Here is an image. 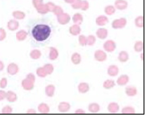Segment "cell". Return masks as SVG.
<instances>
[{"label": "cell", "mask_w": 146, "mask_h": 117, "mask_svg": "<svg viewBox=\"0 0 146 117\" xmlns=\"http://www.w3.org/2000/svg\"><path fill=\"white\" fill-rule=\"evenodd\" d=\"M51 27L47 24H37L31 30V35L37 42H43L51 35Z\"/></svg>", "instance_id": "obj_1"}, {"label": "cell", "mask_w": 146, "mask_h": 117, "mask_svg": "<svg viewBox=\"0 0 146 117\" xmlns=\"http://www.w3.org/2000/svg\"><path fill=\"white\" fill-rule=\"evenodd\" d=\"M127 24V19L125 18H120L113 20L112 22V26L113 29H122Z\"/></svg>", "instance_id": "obj_2"}, {"label": "cell", "mask_w": 146, "mask_h": 117, "mask_svg": "<svg viewBox=\"0 0 146 117\" xmlns=\"http://www.w3.org/2000/svg\"><path fill=\"white\" fill-rule=\"evenodd\" d=\"M116 48V42L112 39H108L107 41H105V43L104 44V51L109 53L113 52Z\"/></svg>", "instance_id": "obj_3"}, {"label": "cell", "mask_w": 146, "mask_h": 117, "mask_svg": "<svg viewBox=\"0 0 146 117\" xmlns=\"http://www.w3.org/2000/svg\"><path fill=\"white\" fill-rule=\"evenodd\" d=\"M70 20H71L70 15L68 13H65V12H64L63 14H61V15L57 16V21L61 25H66V24H68L70 22Z\"/></svg>", "instance_id": "obj_4"}, {"label": "cell", "mask_w": 146, "mask_h": 117, "mask_svg": "<svg viewBox=\"0 0 146 117\" xmlns=\"http://www.w3.org/2000/svg\"><path fill=\"white\" fill-rule=\"evenodd\" d=\"M94 58L98 62H104L107 59V53L103 50H97L94 53Z\"/></svg>", "instance_id": "obj_5"}, {"label": "cell", "mask_w": 146, "mask_h": 117, "mask_svg": "<svg viewBox=\"0 0 146 117\" xmlns=\"http://www.w3.org/2000/svg\"><path fill=\"white\" fill-rule=\"evenodd\" d=\"M114 7L116 9H118L120 11H123V10L128 8L129 3L126 0H116Z\"/></svg>", "instance_id": "obj_6"}, {"label": "cell", "mask_w": 146, "mask_h": 117, "mask_svg": "<svg viewBox=\"0 0 146 117\" xmlns=\"http://www.w3.org/2000/svg\"><path fill=\"white\" fill-rule=\"evenodd\" d=\"M34 82L31 81V80L27 79V78L23 79L21 83L22 87H23V88L24 90H26V91H31V90H32L34 88Z\"/></svg>", "instance_id": "obj_7"}, {"label": "cell", "mask_w": 146, "mask_h": 117, "mask_svg": "<svg viewBox=\"0 0 146 117\" xmlns=\"http://www.w3.org/2000/svg\"><path fill=\"white\" fill-rule=\"evenodd\" d=\"M19 66L15 63H11L10 64L7 66V73L11 75H15L19 72Z\"/></svg>", "instance_id": "obj_8"}, {"label": "cell", "mask_w": 146, "mask_h": 117, "mask_svg": "<svg viewBox=\"0 0 146 117\" xmlns=\"http://www.w3.org/2000/svg\"><path fill=\"white\" fill-rule=\"evenodd\" d=\"M96 36L100 39H105L108 37V30L104 28V27H100L99 29L96 30Z\"/></svg>", "instance_id": "obj_9"}, {"label": "cell", "mask_w": 146, "mask_h": 117, "mask_svg": "<svg viewBox=\"0 0 146 117\" xmlns=\"http://www.w3.org/2000/svg\"><path fill=\"white\" fill-rule=\"evenodd\" d=\"M119 67H117L116 65H110L108 67L107 70V72L108 75H109V76H112V77H115L118 74H119Z\"/></svg>", "instance_id": "obj_10"}, {"label": "cell", "mask_w": 146, "mask_h": 117, "mask_svg": "<svg viewBox=\"0 0 146 117\" xmlns=\"http://www.w3.org/2000/svg\"><path fill=\"white\" fill-rule=\"evenodd\" d=\"M120 110V106L117 103L112 102L108 105V111L111 114H116Z\"/></svg>", "instance_id": "obj_11"}, {"label": "cell", "mask_w": 146, "mask_h": 117, "mask_svg": "<svg viewBox=\"0 0 146 117\" xmlns=\"http://www.w3.org/2000/svg\"><path fill=\"white\" fill-rule=\"evenodd\" d=\"M129 82V77L127 75H121L120 77H118L116 80V83L119 86H125Z\"/></svg>", "instance_id": "obj_12"}, {"label": "cell", "mask_w": 146, "mask_h": 117, "mask_svg": "<svg viewBox=\"0 0 146 117\" xmlns=\"http://www.w3.org/2000/svg\"><path fill=\"white\" fill-rule=\"evenodd\" d=\"M59 112L61 113H67L71 109V104L68 102H61L58 106Z\"/></svg>", "instance_id": "obj_13"}, {"label": "cell", "mask_w": 146, "mask_h": 117, "mask_svg": "<svg viewBox=\"0 0 146 117\" xmlns=\"http://www.w3.org/2000/svg\"><path fill=\"white\" fill-rule=\"evenodd\" d=\"M108 22V18L106 15H99L96 19V23L100 26H105Z\"/></svg>", "instance_id": "obj_14"}, {"label": "cell", "mask_w": 146, "mask_h": 117, "mask_svg": "<svg viewBox=\"0 0 146 117\" xmlns=\"http://www.w3.org/2000/svg\"><path fill=\"white\" fill-rule=\"evenodd\" d=\"M19 26V22L16 19H11L7 22V28H8V30H11V31H15L17 30Z\"/></svg>", "instance_id": "obj_15"}, {"label": "cell", "mask_w": 146, "mask_h": 117, "mask_svg": "<svg viewBox=\"0 0 146 117\" xmlns=\"http://www.w3.org/2000/svg\"><path fill=\"white\" fill-rule=\"evenodd\" d=\"M58 56H59L58 50L56 48H54V47L49 48V55H48L49 59L50 60H56V59L58 58Z\"/></svg>", "instance_id": "obj_16"}, {"label": "cell", "mask_w": 146, "mask_h": 117, "mask_svg": "<svg viewBox=\"0 0 146 117\" xmlns=\"http://www.w3.org/2000/svg\"><path fill=\"white\" fill-rule=\"evenodd\" d=\"M69 32L71 35H74V36H76V35H79L81 32V28L80 25H77V24H74L72 26H71L69 27Z\"/></svg>", "instance_id": "obj_17"}, {"label": "cell", "mask_w": 146, "mask_h": 117, "mask_svg": "<svg viewBox=\"0 0 146 117\" xmlns=\"http://www.w3.org/2000/svg\"><path fill=\"white\" fill-rule=\"evenodd\" d=\"M90 90V86L88 83H80L78 85V91L82 94H84L88 92Z\"/></svg>", "instance_id": "obj_18"}, {"label": "cell", "mask_w": 146, "mask_h": 117, "mask_svg": "<svg viewBox=\"0 0 146 117\" xmlns=\"http://www.w3.org/2000/svg\"><path fill=\"white\" fill-rule=\"evenodd\" d=\"M125 94L129 97H133L137 94V89L134 86H128L125 88Z\"/></svg>", "instance_id": "obj_19"}, {"label": "cell", "mask_w": 146, "mask_h": 117, "mask_svg": "<svg viewBox=\"0 0 146 117\" xmlns=\"http://www.w3.org/2000/svg\"><path fill=\"white\" fill-rule=\"evenodd\" d=\"M38 111L40 114H48L50 112V108L47 104L41 103L38 106Z\"/></svg>", "instance_id": "obj_20"}, {"label": "cell", "mask_w": 146, "mask_h": 117, "mask_svg": "<svg viewBox=\"0 0 146 117\" xmlns=\"http://www.w3.org/2000/svg\"><path fill=\"white\" fill-rule=\"evenodd\" d=\"M56 91V87L53 84H49L45 87V93L48 97H53L55 95Z\"/></svg>", "instance_id": "obj_21"}, {"label": "cell", "mask_w": 146, "mask_h": 117, "mask_svg": "<svg viewBox=\"0 0 146 117\" xmlns=\"http://www.w3.org/2000/svg\"><path fill=\"white\" fill-rule=\"evenodd\" d=\"M27 32L25 30H19L18 32H16V35H15V37L17 39L18 41H23L27 39Z\"/></svg>", "instance_id": "obj_22"}, {"label": "cell", "mask_w": 146, "mask_h": 117, "mask_svg": "<svg viewBox=\"0 0 146 117\" xmlns=\"http://www.w3.org/2000/svg\"><path fill=\"white\" fill-rule=\"evenodd\" d=\"M6 99L8 100L10 103H14L17 100L18 97L15 92L12 91H8L7 92V95H6Z\"/></svg>", "instance_id": "obj_23"}, {"label": "cell", "mask_w": 146, "mask_h": 117, "mask_svg": "<svg viewBox=\"0 0 146 117\" xmlns=\"http://www.w3.org/2000/svg\"><path fill=\"white\" fill-rule=\"evenodd\" d=\"M129 53L126 51H121L118 55V59L121 63H126L127 61L129 60Z\"/></svg>", "instance_id": "obj_24"}, {"label": "cell", "mask_w": 146, "mask_h": 117, "mask_svg": "<svg viewBox=\"0 0 146 117\" xmlns=\"http://www.w3.org/2000/svg\"><path fill=\"white\" fill-rule=\"evenodd\" d=\"M100 107L97 103H92L88 105V111L92 114H96L100 112Z\"/></svg>", "instance_id": "obj_25"}, {"label": "cell", "mask_w": 146, "mask_h": 117, "mask_svg": "<svg viewBox=\"0 0 146 117\" xmlns=\"http://www.w3.org/2000/svg\"><path fill=\"white\" fill-rule=\"evenodd\" d=\"M71 59H72V62L73 64L78 65V64H80V62H81V56H80V53L75 52V53H73L72 55Z\"/></svg>", "instance_id": "obj_26"}, {"label": "cell", "mask_w": 146, "mask_h": 117, "mask_svg": "<svg viewBox=\"0 0 146 117\" xmlns=\"http://www.w3.org/2000/svg\"><path fill=\"white\" fill-rule=\"evenodd\" d=\"M72 21L74 22V24L80 25L84 21V17L80 13H76L72 16Z\"/></svg>", "instance_id": "obj_27"}, {"label": "cell", "mask_w": 146, "mask_h": 117, "mask_svg": "<svg viewBox=\"0 0 146 117\" xmlns=\"http://www.w3.org/2000/svg\"><path fill=\"white\" fill-rule=\"evenodd\" d=\"M12 15L16 20H23L26 17V14L22 11H15L12 13Z\"/></svg>", "instance_id": "obj_28"}, {"label": "cell", "mask_w": 146, "mask_h": 117, "mask_svg": "<svg viewBox=\"0 0 146 117\" xmlns=\"http://www.w3.org/2000/svg\"><path fill=\"white\" fill-rule=\"evenodd\" d=\"M41 55H42V53L39 49H33L30 52V57L32 59H35V60L39 59V58L41 57Z\"/></svg>", "instance_id": "obj_29"}, {"label": "cell", "mask_w": 146, "mask_h": 117, "mask_svg": "<svg viewBox=\"0 0 146 117\" xmlns=\"http://www.w3.org/2000/svg\"><path fill=\"white\" fill-rule=\"evenodd\" d=\"M115 85H116V82L113 79H107L104 82L103 87L104 88L109 90V89H112V87H115Z\"/></svg>", "instance_id": "obj_30"}, {"label": "cell", "mask_w": 146, "mask_h": 117, "mask_svg": "<svg viewBox=\"0 0 146 117\" xmlns=\"http://www.w3.org/2000/svg\"><path fill=\"white\" fill-rule=\"evenodd\" d=\"M135 25L137 26V27H140V28H143L144 27V25H145V20H144V16L143 15H140V16H137V17L135 19Z\"/></svg>", "instance_id": "obj_31"}, {"label": "cell", "mask_w": 146, "mask_h": 117, "mask_svg": "<svg viewBox=\"0 0 146 117\" xmlns=\"http://www.w3.org/2000/svg\"><path fill=\"white\" fill-rule=\"evenodd\" d=\"M36 11H38V13L42 14V15H45V14L48 13V11H47V7L46 3H42V4L39 5L38 7H35Z\"/></svg>", "instance_id": "obj_32"}, {"label": "cell", "mask_w": 146, "mask_h": 117, "mask_svg": "<svg viewBox=\"0 0 146 117\" xmlns=\"http://www.w3.org/2000/svg\"><path fill=\"white\" fill-rule=\"evenodd\" d=\"M115 12H116V8L112 5H108L104 8V13L107 15H112Z\"/></svg>", "instance_id": "obj_33"}, {"label": "cell", "mask_w": 146, "mask_h": 117, "mask_svg": "<svg viewBox=\"0 0 146 117\" xmlns=\"http://www.w3.org/2000/svg\"><path fill=\"white\" fill-rule=\"evenodd\" d=\"M121 113L124 114V115H134L136 113V111H135L134 108L128 106V107H125V108L122 109Z\"/></svg>", "instance_id": "obj_34"}, {"label": "cell", "mask_w": 146, "mask_h": 117, "mask_svg": "<svg viewBox=\"0 0 146 117\" xmlns=\"http://www.w3.org/2000/svg\"><path fill=\"white\" fill-rule=\"evenodd\" d=\"M134 50L137 52H142L144 50V43L143 41H137L134 44Z\"/></svg>", "instance_id": "obj_35"}, {"label": "cell", "mask_w": 146, "mask_h": 117, "mask_svg": "<svg viewBox=\"0 0 146 117\" xmlns=\"http://www.w3.org/2000/svg\"><path fill=\"white\" fill-rule=\"evenodd\" d=\"M36 74H37V75H38L39 77H40V78H45L47 75V72H46L45 69L43 68V67H38V68L36 69Z\"/></svg>", "instance_id": "obj_36"}, {"label": "cell", "mask_w": 146, "mask_h": 117, "mask_svg": "<svg viewBox=\"0 0 146 117\" xmlns=\"http://www.w3.org/2000/svg\"><path fill=\"white\" fill-rule=\"evenodd\" d=\"M96 42V38L93 35H90L87 36V45L88 46H93Z\"/></svg>", "instance_id": "obj_37"}, {"label": "cell", "mask_w": 146, "mask_h": 117, "mask_svg": "<svg viewBox=\"0 0 146 117\" xmlns=\"http://www.w3.org/2000/svg\"><path fill=\"white\" fill-rule=\"evenodd\" d=\"M43 68L46 71L47 75H52V74L53 73V71H54V66L52 65V64H51V63L44 64V65H43Z\"/></svg>", "instance_id": "obj_38"}, {"label": "cell", "mask_w": 146, "mask_h": 117, "mask_svg": "<svg viewBox=\"0 0 146 117\" xmlns=\"http://www.w3.org/2000/svg\"><path fill=\"white\" fill-rule=\"evenodd\" d=\"M12 112H13V109L9 105H7V106L3 107V109H2V112H1V113H3L4 115H9V114H11Z\"/></svg>", "instance_id": "obj_39"}, {"label": "cell", "mask_w": 146, "mask_h": 117, "mask_svg": "<svg viewBox=\"0 0 146 117\" xmlns=\"http://www.w3.org/2000/svg\"><path fill=\"white\" fill-rule=\"evenodd\" d=\"M79 44L82 47L87 46V36L84 35H80L79 36Z\"/></svg>", "instance_id": "obj_40"}, {"label": "cell", "mask_w": 146, "mask_h": 117, "mask_svg": "<svg viewBox=\"0 0 146 117\" xmlns=\"http://www.w3.org/2000/svg\"><path fill=\"white\" fill-rule=\"evenodd\" d=\"M89 7H90V4H89L88 1H87V0H82L81 7H80V9H81L82 11H85L87 10H88Z\"/></svg>", "instance_id": "obj_41"}, {"label": "cell", "mask_w": 146, "mask_h": 117, "mask_svg": "<svg viewBox=\"0 0 146 117\" xmlns=\"http://www.w3.org/2000/svg\"><path fill=\"white\" fill-rule=\"evenodd\" d=\"M64 12V9L62 8V7H60V6H56V7H55L54 11H53V13L55 14L56 16L60 15L63 14Z\"/></svg>", "instance_id": "obj_42"}, {"label": "cell", "mask_w": 146, "mask_h": 117, "mask_svg": "<svg viewBox=\"0 0 146 117\" xmlns=\"http://www.w3.org/2000/svg\"><path fill=\"white\" fill-rule=\"evenodd\" d=\"M81 3L82 0H75L72 3V7L73 9H76V10H78V9H80V7H81Z\"/></svg>", "instance_id": "obj_43"}, {"label": "cell", "mask_w": 146, "mask_h": 117, "mask_svg": "<svg viewBox=\"0 0 146 117\" xmlns=\"http://www.w3.org/2000/svg\"><path fill=\"white\" fill-rule=\"evenodd\" d=\"M47 5V11H48V12H53V11H54V9L56 7V5L54 3H52V2H48L46 3Z\"/></svg>", "instance_id": "obj_44"}, {"label": "cell", "mask_w": 146, "mask_h": 117, "mask_svg": "<svg viewBox=\"0 0 146 117\" xmlns=\"http://www.w3.org/2000/svg\"><path fill=\"white\" fill-rule=\"evenodd\" d=\"M7 37V32L4 28L0 27V41H3Z\"/></svg>", "instance_id": "obj_45"}, {"label": "cell", "mask_w": 146, "mask_h": 117, "mask_svg": "<svg viewBox=\"0 0 146 117\" xmlns=\"http://www.w3.org/2000/svg\"><path fill=\"white\" fill-rule=\"evenodd\" d=\"M7 86V78H3L0 79V87L4 89Z\"/></svg>", "instance_id": "obj_46"}, {"label": "cell", "mask_w": 146, "mask_h": 117, "mask_svg": "<svg viewBox=\"0 0 146 117\" xmlns=\"http://www.w3.org/2000/svg\"><path fill=\"white\" fill-rule=\"evenodd\" d=\"M27 79H29L31 81H32V82H35V75L33 73H29L27 74V75L26 77Z\"/></svg>", "instance_id": "obj_47"}, {"label": "cell", "mask_w": 146, "mask_h": 117, "mask_svg": "<svg viewBox=\"0 0 146 117\" xmlns=\"http://www.w3.org/2000/svg\"><path fill=\"white\" fill-rule=\"evenodd\" d=\"M43 3V0H32V4L35 7H38L39 5Z\"/></svg>", "instance_id": "obj_48"}, {"label": "cell", "mask_w": 146, "mask_h": 117, "mask_svg": "<svg viewBox=\"0 0 146 117\" xmlns=\"http://www.w3.org/2000/svg\"><path fill=\"white\" fill-rule=\"evenodd\" d=\"M6 95H7V92L3 90H0V101H3V100L6 99Z\"/></svg>", "instance_id": "obj_49"}, {"label": "cell", "mask_w": 146, "mask_h": 117, "mask_svg": "<svg viewBox=\"0 0 146 117\" xmlns=\"http://www.w3.org/2000/svg\"><path fill=\"white\" fill-rule=\"evenodd\" d=\"M85 113H86L85 112V111L81 108L77 109V110L75 112V114H77V115H84V114H85Z\"/></svg>", "instance_id": "obj_50"}, {"label": "cell", "mask_w": 146, "mask_h": 117, "mask_svg": "<svg viewBox=\"0 0 146 117\" xmlns=\"http://www.w3.org/2000/svg\"><path fill=\"white\" fill-rule=\"evenodd\" d=\"M36 111H35L34 109L31 108V109H28L27 111V114H28V115H32V114H36Z\"/></svg>", "instance_id": "obj_51"}, {"label": "cell", "mask_w": 146, "mask_h": 117, "mask_svg": "<svg viewBox=\"0 0 146 117\" xmlns=\"http://www.w3.org/2000/svg\"><path fill=\"white\" fill-rule=\"evenodd\" d=\"M4 63H3V62L2 60H0V71H3V69H4Z\"/></svg>", "instance_id": "obj_52"}, {"label": "cell", "mask_w": 146, "mask_h": 117, "mask_svg": "<svg viewBox=\"0 0 146 117\" xmlns=\"http://www.w3.org/2000/svg\"><path fill=\"white\" fill-rule=\"evenodd\" d=\"M65 2L67 3H69V4H72L73 2L75 1V0H64Z\"/></svg>", "instance_id": "obj_53"}, {"label": "cell", "mask_w": 146, "mask_h": 117, "mask_svg": "<svg viewBox=\"0 0 146 117\" xmlns=\"http://www.w3.org/2000/svg\"><path fill=\"white\" fill-rule=\"evenodd\" d=\"M141 58L142 60H144V52H141Z\"/></svg>", "instance_id": "obj_54"}]
</instances>
